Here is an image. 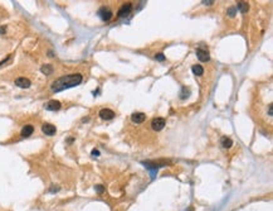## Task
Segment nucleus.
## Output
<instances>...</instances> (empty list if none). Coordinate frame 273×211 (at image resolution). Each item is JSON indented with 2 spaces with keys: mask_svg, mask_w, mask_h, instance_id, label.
Masks as SVG:
<instances>
[{
  "mask_svg": "<svg viewBox=\"0 0 273 211\" xmlns=\"http://www.w3.org/2000/svg\"><path fill=\"white\" fill-rule=\"evenodd\" d=\"M33 131H34V126L33 125H30V124H26L23 126V129H21V136H24V138H28V136H30L31 134H33Z\"/></svg>",
  "mask_w": 273,
  "mask_h": 211,
  "instance_id": "9d476101",
  "label": "nucleus"
},
{
  "mask_svg": "<svg viewBox=\"0 0 273 211\" xmlns=\"http://www.w3.org/2000/svg\"><path fill=\"white\" fill-rule=\"evenodd\" d=\"M40 71L44 73V75H51L53 72V67H52V65H44V66H42Z\"/></svg>",
  "mask_w": 273,
  "mask_h": 211,
  "instance_id": "2eb2a0df",
  "label": "nucleus"
},
{
  "mask_svg": "<svg viewBox=\"0 0 273 211\" xmlns=\"http://www.w3.org/2000/svg\"><path fill=\"white\" fill-rule=\"evenodd\" d=\"M96 190H97V192H103V187L102 186H96Z\"/></svg>",
  "mask_w": 273,
  "mask_h": 211,
  "instance_id": "a211bd4d",
  "label": "nucleus"
},
{
  "mask_svg": "<svg viewBox=\"0 0 273 211\" xmlns=\"http://www.w3.org/2000/svg\"><path fill=\"white\" fill-rule=\"evenodd\" d=\"M92 156H94V157H97V156H100V152H98L97 149H93V151H92Z\"/></svg>",
  "mask_w": 273,
  "mask_h": 211,
  "instance_id": "6ab92c4d",
  "label": "nucleus"
},
{
  "mask_svg": "<svg viewBox=\"0 0 273 211\" xmlns=\"http://www.w3.org/2000/svg\"><path fill=\"white\" fill-rule=\"evenodd\" d=\"M228 14H229V17H234V15L237 14V8H235V7L229 8L228 9Z\"/></svg>",
  "mask_w": 273,
  "mask_h": 211,
  "instance_id": "dca6fc26",
  "label": "nucleus"
},
{
  "mask_svg": "<svg viewBox=\"0 0 273 211\" xmlns=\"http://www.w3.org/2000/svg\"><path fill=\"white\" fill-rule=\"evenodd\" d=\"M42 130L45 135H53V134H56V131H57L56 126L53 124H44L42 126Z\"/></svg>",
  "mask_w": 273,
  "mask_h": 211,
  "instance_id": "1a4fd4ad",
  "label": "nucleus"
},
{
  "mask_svg": "<svg viewBox=\"0 0 273 211\" xmlns=\"http://www.w3.org/2000/svg\"><path fill=\"white\" fill-rule=\"evenodd\" d=\"M165 125H166V120H165L164 118H155L151 121V128L154 130H156V131L161 130Z\"/></svg>",
  "mask_w": 273,
  "mask_h": 211,
  "instance_id": "f03ea898",
  "label": "nucleus"
},
{
  "mask_svg": "<svg viewBox=\"0 0 273 211\" xmlns=\"http://www.w3.org/2000/svg\"><path fill=\"white\" fill-rule=\"evenodd\" d=\"M83 77L81 73H71V75H66V76H62L59 78L52 83V90L54 92H59L62 90H66V89L69 87H74L79 85L82 82Z\"/></svg>",
  "mask_w": 273,
  "mask_h": 211,
  "instance_id": "f257e3e1",
  "label": "nucleus"
},
{
  "mask_svg": "<svg viewBox=\"0 0 273 211\" xmlns=\"http://www.w3.org/2000/svg\"><path fill=\"white\" fill-rule=\"evenodd\" d=\"M98 15L101 18H102L105 22H108V20L112 18V12L108 9V8H106V7H102L100 10H98Z\"/></svg>",
  "mask_w": 273,
  "mask_h": 211,
  "instance_id": "20e7f679",
  "label": "nucleus"
},
{
  "mask_svg": "<svg viewBox=\"0 0 273 211\" xmlns=\"http://www.w3.org/2000/svg\"><path fill=\"white\" fill-rule=\"evenodd\" d=\"M131 10H132V4L131 3H126V4H124L119 9V13H117V14H119L120 18H125V17H127V15L131 13Z\"/></svg>",
  "mask_w": 273,
  "mask_h": 211,
  "instance_id": "7ed1b4c3",
  "label": "nucleus"
},
{
  "mask_svg": "<svg viewBox=\"0 0 273 211\" xmlns=\"http://www.w3.org/2000/svg\"><path fill=\"white\" fill-rule=\"evenodd\" d=\"M100 117L105 120H111L116 117V114H115L113 110H111V109H102L100 111Z\"/></svg>",
  "mask_w": 273,
  "mask_h": 211,
  "instance_id": "39448f33",
  "label": "nucleus"
},
{
  "mask_svg": "<svg viewBox=\"0 0 273 211\" xmlns=\"http://www.w3.org/2000/svg\"><path fill=\"white\" fill-rule=\"evenodd\" d=\"M191 70H192V73L196 76H201L203 73H204V68H203L200 65H192Z\"/></svg>",
  "mask_w": 273,
  "mask_h": 211,
  "instance_id": "ddd939ff",
  "label": "nucleus"
},
{
  "mask_svg": "<svg viewBox=\"0 0 273 211\" xmlns=\"http://www.w3.org/2000/svg\"><path fill=\"white\" fill-rule=\"evenodd\" d=\"M237 8H238L242 13H247L248 9H249V5L245 3V1H238V3H237Z\"/></svg>",
  "mask_w": 273,
  "mask_h": 211,
  "instance_id": "4468645a",
  "label": "nucleus"
},
{
  "mask_svg": "<svg viewBox=\"0 0 273 211\" xmlns=\"http://www.w3.org/2000/svg\"><path fill=\"white\" fill-rule=\"evenodd\" d=\"M61 103L58 101V100H51V101H48L47 105H45V108L48 110H52V111H56V110H59L61 109Z\"/></svg>",
  "mask_w": 273,
  "mask_h": 211,
  "instance_id": "9b49d317",
  "label": "nucleus"
},
{
  "mask_svg": "<svg viewBox=\"0 0 273 211\" xmlns=\"http://www.w3.org/2000/svg\"><path fill=\"white\" fill-rule=\"evenodd\" d=\"M214 1H203V4H204V5H212Z\"/></svg>",
  "mask_w": 273,
  "mask_h": 211,
  "instance_id": "aec40b11",
  "label": "nucleus"
},
{
  "mask_svg": "<svg viewBox=\"0 0 273 211\" xmlns=\"http://www.w3.org/2000/svg\"><path fill=\"white\" fill-rule=\"evenodd\" d=\"M196 56H198V58H199V61H201V62L209 61V52H208L206 49L198 48L196 49Z\"/></svg>",
  "mask_w": 273,
  "mask_h": 211,
  "instance_id": "0eeeda50",
  "label": "nucleus"
},
{
  "mask_svg": "<svg viewBox=\"0 0 273 211\" xmlns=\"http://www.w3.org/2000/svg\"><path fill=\"white\" fill-rule=\"evenodd\" d=\"M220 144H222L223 148H231V147L233 145V140L231 138H228V136H222Z\"/></svg>",
  "mask_w": 273,
  "mask_h": 211,
  "instance_id": "f8f14e48",
  "label": "nucleus"
},
{
  "mask_svg": "<svg viewBox=\"0 0 273 211\" xmlns=\"http://www.w3.org/2000/svg\"><path fill=\"white\" fill-rule=\"evenodd\" d=\"M155 58H156V61H164L165 60V56L162 53H157L156 56H155Z\"/></svg>",
  "mask_w": 273,
  "mask_h": 211,
  "instance_id": "f3484780",
  "label": "nucleus"
},
{
  "mask_svg": "<svg viewBox=\"0 0 273 211\" xmlns=\"http://www.w3.org/2000/svg\"><path fill=\"white\" fill-rule=\"evenodd\" d=\"M131 119H132L133 123L141 124V123H143V121L146 120V115L143 114V113H133L131 115Z\"/></svg>",
  "mask_w": 273,
  "mask_h": 211,
  "instance_id": "6e6552de",
  "label": "nucleus"
},
{
  "mask_svg": "<svg viewBox=\"0 0 273 211\" xmlns=\"http://www.w3.org/2000/svg\"><path fill=\"white\" fill-rule=\"evenodd\" d=\"M15 85L18 87H21V89H28L31 83H30V80L26 77H18L17 80H15Z\"/></svg>",
  "mask_w": 273,
  "mask_h": 211,
  "instance_id": "423d86ee",
  "label": "nucleus"
}]
</instances>
